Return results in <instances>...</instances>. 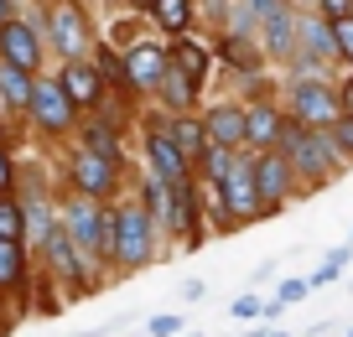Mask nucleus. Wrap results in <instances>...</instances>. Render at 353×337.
<instances>
[{"instance_id": "obj_3", "label": "nucleus", "mask_w": 353, "mask_h": 337, "mask_svg": "<svg viewBox=\"0 0 353 337\" xmlns=\"http://www.w3.org/2000/svg\"><path fill=\"white\" fill-rule=\"evenodd\" d=\"M57 229L73 239L78 254H99V249H110V218H104L99 207L88 203V197H73V203L63 207V223H57Z\"/></svg>"}, {"instance_id": "obj_35", "label": "nucleus", "mask_w": 353, "mask_h": 337, "mask_svg": "<svg viewBox=\"0 0 353 337\" xmlns=\"http://www.w3.org/2000/svg\"><path fill=\"white\" fill-rule=\"evenodd\" d=\"M250 6H254V11H270V6H276V0H250Z\"/></svg>"}, {"instance_id": "obj_2", "label": "nucleus", "mask_w": 353, "mask_h": 337, "mask_svg": "<svg viewBox=\"0 0 353 337\" xmlns=\"http://www.w3.org/2000/svg\"><path fill=\"white\" fill-rule=\"evenodd\" d=\"M151 218L141 213V207H125V213L110 218V249L114 260L125 265V270H141L145 260H151Z\"/></svg>"}, {"instance_id": "obj_23", "label": "nucleus", "mask_w": 353, "mask_h": 337, "mask_svg": "<svg viewBox=\"0 0 353 337\" xmlns=\"http://www.w3.org/2000/svg\"><path fill=\"white\" fill-rule=\"evenodd\" d=\"M21 234H26L21 203H0V239H21Z\"/></svg>"}, {"instance_id": "obj_10", "label": "nucleus", "mask_w": 353, "mask_h": 337, "mask_svg": "<svg viewBox=\"0 0 353 337\" xmlns=\"http://www.w3.org/2000/svg\"><path fill=\"white\" fill-rule=\"evenodd\" d=\"M0 52H6V63H16V68H26V73H32L37 57H42V47H37V32H32V26L6 21V26H0Z\"/></svg>"}, {"instance_id": "obj_24", "label": "nucleus", "mask_w": 353, "mask_h": 337, "mask_svg": "<svg viewBox=\"0 0 353 337\" xmlns=\"http://www.w3.org/2000/svg\"><path fill=\"white\" fill-rule=\"evenodd\" d=\"M327 32H332V52H343L353 63V11L338 16V21H327Z\"/></svg>"}, {"instance_id": "obj_30", "label": "nucleus", "mask_w": 353, "mask_h": 337, "mask_svg": "<svg viewBox=\"0 0 353 337\" xmlns=\"http://www.w3.org/2000/svg\"><path fill=\"white\" fill-rule=\"evenodd\" d=\"M182 332V316H151V337H176Z\"/></svg>"}, {"instance_id": "obj_12", "label": "nucleus", "mask_w": 353, "mask_h": 337, "mask_svg": "<svg viewBox=\"0 0 353 337\" xmlns=\"http://www.w3.org/2000/svg\"><path fill=\"white\" fill-rule=\"evenodd\" d=\"M63 94L73 99V109L94 104V99H99V73H94V68H83V63L73 57V63L63 68Z\"/></svg>"}, {"instance_id": "obj_25", "label": "nucleus", "mask_w": 353, "mask_h": 337, "mask_svg": "<svg viewBox=\"0 0 353 337\" xmlns=\"http://www.w3.org/2000/svg\"><path fill=\"white\" fill-rule=\"evenodd\" d=\"M327 135H332V145H338V151H343V156L353 161V114H348V109H343L338 120L327 125Z\"/></svg>"}, {"instance_id": "obj_7", "label": "nucleus", "mask_w": 353, "mask_h": 337, "mask_svg": "<svg viewBox=\"0 0 353 337\" xmlns=\"http://www.w3.org/2000/svg\"><path fill=\"white\" fill-rule=\"evenodd\" d=\"M73 182H78V192H83V197H104L114 187V161L83 145V151L73 156Z\"/></svg>"}, {"instance_id": "obj_20", "label": "nucleus", "mask_w": 353, "mask_h": 337, "mask_svg": "<svg viewBox=\"0 0 353 337\" xmlns=\"http://www.w3.org/2000/svg\"><path fill=\"white\" fill-rule=\"evenodd\" d=\"M172 63L182 68V73H188V83H192V88H198V83H203V73H208V52H203L198 42H176Z\"/></svg>"}, {"instance_id": "obj_27", "label": "nucleus", "mask_w": 353, "mask_h": 337, "mask_svg": "<svg viewBox=\"0 0 353 337\" xmlns=\"http://www.w3.org/2000/svg\"><path fill=\"white\" fill-rule=\"evenodd\" d=\"M343 265H348V249H332L327 260H322V270L312 275V285H332V280L343 275Z\"/></svg>"}, {"instance_id": "obj_8", "label": "nucleus", "mask_w": 353, "mask_h": 337, "mask_svg": "<svg viewBox=\"0 0 353 337\" xmlns=\"http://www.w3.org/2000/svg\"><path fill=\"white\" fill-rule=\"evenodd\" d=\"M254 187H260V203H265V213H270V207L291 192V161L281 151L260 156V161H254Z\"/></svg>"}, {"instance_id": "obj_5", "label": "nucleus", "mask_w": 353, "mask_h": 337, "mask_svg": "<svg viewBox=\"0 0 353 337\" xmlns=\"http://www.w3.org/2000/svg\"><path fill=\"white\" fill-rule=\"evenodd\" d=\"M291 109H296V125H312V130H327V125L343 114L338 94H332L327 83H296V94H291Z\"/></svg>"}, {"instance_id": "obj_32", "label": "nucleus", "mask_w": 353, "mask_h": 337, "mask_svg": "<svg viewBox=\"0 0 353 337\" xmlns=\"http://www.w3.org/2000/svg\"><path fill=\"white\" fill-rule=\"evenodd\" d=\"M312 291V280H286L281 285V306H291V301H301V296Z\"/></svg>"}, {"instance_id": "obj_38", "label": "nucleus", "mask_w": 353, "mask_h": 337, "mask_svg": "<svg viewBox=\"0 0 353 337\" xmlns=\"http://www.w3.org/2000/svg\"><path fill=\"white\" fill-rule=\"evenodd\" d=\"M348 239H353V234H348Z\"/></svg>"}, {"instance_id": "obj_15", "label": "nucleus", "mask_w": 353, "mask_h": 337, "mask_svg": "<svg viewBox=\"0 0 353 337\" xmlns=\"http://www.w3.org/2000/svg\"><path fill=\"white\" fill-rule=\"evenodd\" d=\"M26 99H32V73L16 63L0 68V104H11V109H26Z\"/></svg>"}, {"instance_id": "obj_16", "label": "nucleus", "mask_w": 353, "mask_h": 337, "mask_svg": "<svg viewBox=\"0 0 353 337\" xmlns=\"http://www.w3.org/2000/svg\"><path fill=\"white\" fill-rule=\"evenodd\" d=\"M260 16H265V42H270V52H276V57H291V52H296V37H291L286 11H281V6H270V11H260Z\"/></svg>"}, {"instance_id": "obj_28", "label": "nucleus", "mask_w": 353, "mask_h": 337, "mask_svg": "<svg viewBox=\"0 0 353 337\" xmlns=\"http://www.w3.org/2000/svg\"><path fill=\"white\" fill-rule=\"evenodd\" d=\"M296 37H307L312 52H332V32H327V26H317V21H312V26H301V21H296Z\"/></svg>"}, {"instance_id": "obj_29", "label": "nucleus", "mask_w": 353, "mask_h": 337, "mask_svg": "<svg viewBox=\"0 0 353 337\" xmlns=\"http://www.w3.org/2000/svg\"><path fill=\"white\" fill-rule=\"evenodd\" d=\"M88 151H99V156H110V161H114V141H110V130H99V125H94V130H88Z\"/></svg>"}, {"instance_id": "obj_37", "label": "nucleus", "mask_w": 353, "mask_h": 337, "mask_svg": "<svg viewBox=\"0 0 353 337\" xmlns=\"http://www.w3.org/2000/svg\"><path fill=\"white\" fill-rule=\"evenodd\" d=\"M6 176H11V166H6V156H0V187H6Z\"/></svg>"}, {"instance_id": "obj_22", "label": "nucleus", "mask_w": 353, "mask_h": 337, "mask_svg": "<svg viewBox=\"0 0 353 337\" xmlns=\"http://www.w3.org/2000/svg\"><path fill=\"white\" fill-rule=\"evenodd\" d=\"M151 16L161 26H172V32H182V26H188V16H192V6L188 0H151Z\"/></svg>"}, {"instance_id": "obj_14", "label": "nucleus", "mask_w": 353, "mask_h": 337, "mask_svg": "<svg viewBox=\"0 0 353 337\" xmlns=\"http://www.w3.org/2000/svg\"><path fill=\"white\" fill-rule=\"evenodd\" d=\"M208 141H223V145H239L244 141V109H234V104H223V109H213L208 114Z\"/></svg>"}, {"instance_id": "obj_21", "label": "nucleus", "mask_w": 353, "mask_h": 337, "mask_svg": "<svg viewBox=\"0 0 353 337\" xmlns=\"http://www.w3.org/2000/svg\"><path fill=\"white\" fill-rule=\"evenodd\" d=\"M172 141L182 145V156H203L208 130H203V125H192V120H176V125H172Z\"/></svg>"}, {"instance_id": "obj_4", "label": "nucleus", "mask_w": 353, "mask_h": 337, "mask_svg": "<svg viewBox=\"0 0 353 337\" xmlns=\"http://www.w3.org/2000/svg\"><path fill=\"white\" fill-rule=\"evenodd\" d=\"M219 192H223V207H229L234 218L265 213L260 187H254V161H244V156H229V172L219 176Z\"/></svg>"}, {"instance_id": "obj_19", "label": "nucleus", "mask_w": 353, "mask_h": 337, "mask_svg": "<svg viewBox=\"0 0 353 337\" xmlns=\"http://www.w3.org/2000/svg\"><path fill=\"white\" fill-rule=\"evenodd\" d=\"M21 275H26L21 239H0V291H6V285H21Z\"/></svg>"}, {"instance_id": "obj_34", "label": "nucleus", "mask_w": 353, "mask_h": 337, "mask_svg": "<svg viewBox=\"0 0 353 337\" xmlns=\"http://www.w3.org/2000/svg\"><path fill=\"white\" fill-rule=\"evenodd\" d=\"M338 104H343V109H348V114H353V78H348V83H343V94H338Z\"/></svg>"}, {"instance_id": "obj_17", "label": "nucleus", "mask_w": 353, "mask_h": 337, "mask_svg": "<svg viewBox=\"0 0 353 337\" xmlns=\"http://www.w3.org/2000/svg\"><path fill=\"white\" fill-rule=\"evenodd\" d=\"M156 88H161V99H166L172 109H188V104H192V83H188V73H182L176 63H166V68H161Z\"/></svg>"}, {"instance_id": "obj_26", "label": "nucleus", "mask_w": 353, "mask_h": 337, "mask_svg": "<svg viewBox=\"0 0 353 337\" xmlns=\"http://www.w3.org/2000/svg\"><path fill=\"white\" fill-rule=\"evenodd\" d=\"M203 166H208V176L219 182V176L229 172V145H223V141H208V145H203Z\"/></svg>"}, {"instance_id": "obj_6", "label": "nucleus", "mask_w": 353, "mask_h": 337, "mask_svg": "<svg viewBox=\"0 0 353 337\" xmlns=\"http://www.w3.org/2000/svg\"><path fill=\"white\" fill-rule=\"evenodd\" d=\"M26 109H32V120L42 125V130H68V125H73V99L63 94V83H32Z\"/></svg>"}, {"instance_id": "obj_31", "label": "nucleus", "mask_w": 353, "mask_h": 337, "mask_svg": "<svg viewBox=\"0 0 353 337\" xmlns=\"http://www.w3.org/2000/svg\"><path fill=\"white\" fill-rule=\"evenodd\" d=\"M260 312H265V306L254 301V296H239V301H234V316H239V322H254Z\"/></svg>"}, {"instance_id": "obj_13", "label": "nucleus", "mask_w": 353, "mask_h": 337, "mask_svg": "<svg viewBox=\"0 0 353 337\" xmlns=\"http://www.w3.org/2000/svg\"><path fill=\"white\" fill-rule=\"evenodd\" d=\"M52 42L63 47L68 57H83V47H88V32H83V21H78V11H73V6H63V11L52 16Z\"/></svg>"}, {"instance_id": "obj_9", "label": "nucleus", "mask_w": 353, "mask_h": 337, "mask_svg": "<svg viewBox=\"0 0 353 337\" xmlns=\"http://www.w3.org/2000/svg\"><path fill=\"white\" fill-rule=\"evenodd\" d=\"M161 68H166V52H161V47H130V52H125L120 78H125L130 88H156Z\"/></svg>"}, {"instance_id": "obj_18", "label": "nucleus", "mask_w": 353, "mask_h": 337, "mask_svg": "<svg viewBox=\"0 0 353 337\" xmlns=\"http://www.w3.org/2000/svg\"><path fill=\"white\" fill-rule=\"evenodd\" d=\"M276 130H281V114H276V109H254V114H244V141L276 145Z\"/></svg>"}, {"instance_id": "obj_33", "label": "nucleus", "mask_w": 353, "mask_h": 337, "mask_svg": "<svg viewBox=\"0 0 353 337\" xmlns=\"http://www.w3.org/2000/svg\"><path fill=\"white\" fill-rule=\"evenodd\" d=\"M317 6H322V16H327V21H338V16L353 11V0H317Z\"/></svg>"}, {"instance_id": "obj_1", "label": "nucleus", "mask_w": 353, "mask_h": 337, "mask_svg": "<svg viewBox=\"0 0 353 337\" xmlns=\"http://www.w3.org/2000/svg\"><path fill=\"white\" fill-rule=\"evenodd\" d=\"M276 145H281V156H286L296 172H307V176H312V182H327V176L338 172V145H332V135H317L312 125L281 120Z\"/></svg>"}, {"instance_id": "obj_36", "label": "nucleus", "mask_w": 353, "mask_h": 337, "mask_svg": "<svg viewBox=\"0 0 353 337\" xmlns=\"http://www.w3.org/2000/svg\"><path fill=\"white\" fill-rule=\"evenodd\" d=\"M6 21H11V6H6V0H0V26H6Z\"/></svg>"}, {"instance_id": "obj_11", "label": "nucleus", "mask_w": 353, "mask_h": 337, "mask_svg": "<svg viewBox=\"0 0 353 337\" xmlns=\"http://www.w3.org/2000/svg\"><path fill=\"white\" fill-rule=\"evenodd\" d=\"M145 151H151V166H156V176H161V182H182V176H188V156H182V145L172 141V130H161V135H151V145H145Z\"/></svg>"}]
</instances>
